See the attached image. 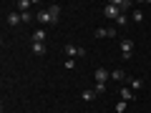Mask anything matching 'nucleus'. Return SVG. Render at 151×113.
<instances>
[{
    "mask_svg": "<svg viewBox=\"0 0 151 113\" xmlns=\"http://www.w3.org/2000/svg\"><path fill=\"white\" fill-rule=\"evenodd\" d=\"M121 55H124V60H129L134 55V40L131 38H124L121 40Z\"/></svg>",
    "mask_w": 151,
    "mask_h": 113,
    "instance_id": "nucleus-1",
    "label": "nucleus"
},
{
    "mask_svg": "<svg viewBox=\"0 0 151 113\" xmlns=\"http://www.w3.org/2000/svg\"><path fill=\"white\" fill-rule=\"evenodd\" d=\"M65 55H68V58H86V48H78V45H65Z\"/></svg>",
    "mask_w": 151,
    "mask_h": 113,
    "instance_id": "nucleus-2",
    "label": "nucleus"
},
{
    "mask_svg": "<svg viewBox=\"0 0 151 113\" xmlns=\"http://www.w3.org/2000/svg\"><path fill=\"white\" fill-rule=\"evenodd\" d=\"M103 15H106V18H113V20H116V18L121 15V10L113 5V3H106V8H103Z\"/></svg>",
    "mask_w": 151,
    "mask_h": 113,
    "instance_id": "nucleus-3",
    "label": "nucleus"
},
{
    "mask_svg": "<svg viewBox=\"0 0 151 113\" xmlns=\"http://www.w3.org/2000/svg\"><path fill=\"white\" fill-rule=\"evenodd\" d=\"M38 20L43 23V25H53V18H50V13H48V8H43V10H38Z\"/></svg>",
    "mask_w": 151,
    "mask_h": 113,
    "instance_id": "nucleus-4",
    "label": "nucleus"
},
{
    "mask_svg": "<svg viewBox=\"0 0 151 113\" xmlns=\"http://www.w3.org/2000/svg\"><path fill=\"white\" fill-rule=\"evenodd\" d=\"M93 35H96V38H113V35H116V28H98Z\"/></svg>",
    "mask_w": 151,
    "mask_h": 113,
    "instance_id": "nucleus-5",
    "label": "nucleus"
},
{
    "mask_svg": "<svg viewBox=\"0 0 151 113\" xmlns=\"http://www.w3.org/2000/svg\"><path fill=\"white\" fill-rule=\"evenodd\" d=\"M20 23H23V15H20V13H18V10H13L10 15H8V25H10V28L20 25Z\"/></svg>",
    "mask_w": 151,
    "mask_h": 113,
    "instance_id": "nucleus-6",
    "label": "nucleus"
},
{
    "mask_svg": "<svg viewBox=\"0 0 151 113\" xmlns=\"http://www.w3.org/2000/svg\"><path fill=\"white\" fill-rule=\"evenodd\" d=\"M119 96H121V101H126V103H129V101H134V98H136V93L134 91H131V88H121V91H119Z\"/></svg>",
    "mask_w": 151,
    "mask_h": 113,
    "instance_id": "nucleus-7",
    "label": "nucleus"
},
{
    "mask_svg": "<svg viewBox=\"0 0 151 113\" xmlns=\"http://www.w3.org/2000/svg\"><path fill=\"white\" fill-rule=\"evenodd\" d=\"M126 83H129L131 86V91H141V88H144V81H141V78H126Z\"/></svg>",
    "mask_w": 151,
    "mask_h": 113,
    "instance_id": "nucleus-8",
    "label": "nucleus"
},
{
    "mask_svg": "<svg viewBox=\"0 0 151 113\" xmlns=\"http://www.w3.org/2000/svg\"><path fill=\"white\" fill-rule=\"evenodd\" d=\"M48 13H50L53 25H55V23H58V18H60V5H55V3H53V5H48Z\"/></svg>",
    "mask_w": 151,
    "mask_h": 113,
    "instance_id": "nucleus-9",
    "label": "nucleus"
},
{
    "mask_svg": "<svg viewBox=\"0 0 151 113\" xmlns=\"http://www.w3.org/2000/svg\"><path fill=\"white\" fill-rule=\"evenodd\" d=\"M111 78H113V81H119V83H124V81H126V70H124V68L111 70Z\"/></svg>",
    "mask_w": 151,
    "mask_h": 113,
    "instance_id": "nucleus-10",
    "label": "nucleus"
},
{
    "mask_svg": "<svg viewBox=\"0 0 151 113\" xmlns=\"http://www.w3.org/2000/svg\"><path fill=\"white\" fill-rule=\"evenodd\" d=\"M30 50H33V53H35V55H45V43H35V40H33Z\"/></svg>",
    "mask_w": 151,
    "mask_h": 113,
    "instance_id": "nucleus-11",
    "label": "nucleus"
},
{
    "mask_svg": "<svg viewBox=\"0 0 151 113\" xmlns=\"http://www.w3.org/2000/svg\"><path fill=\"white\" fill-rule=\"evenodd\" d=\"M108 75H111V73H108L106 68H98V70H96V83H106Z\"/></svg>",
    "mask_w": 151,
    "mask_h": 113,
    "instance_id": "nucleus-12",
    "label": "nucleus"
},
{
    "mask_svg": "<svg viewBox=\"0 0 151 113\" xmlns=\"http://www.w3.org/2000/svg\"><path fill=\"white\" fill-rule=\"evenodd\" d=\"M33 40H35V43H45V30L43 28H38V30L33 33Z\"/></svg>",
    "mask_w": 151,
    "mask_h": 113,
    "instance_id": "nucleus-13",
    "label": "nucleus"
},
{
    "mask_svg": "<svg viewBox=\"0 0 151 113\" xmlns=\"http://www.w3.org/2000/svg\"><path fill=\"white\" fill-rule=\"evenodd\" d=\"M111 3H113V5H116V8H119L121 13H124L126 8H131V0H111Z\"/></svg>",
    "mask_w": 151,
    "mask_h": 113,
    "instance_id": "nucleus-14",
    "label": "nucleus"
},
{
    "mask_svg": "<svg viewBox=\"0 0 151 113\" xmlns=\"http://www.w3.org/2000/svg\"><path fill=\"white\" fill-rule=\"evenodd\" d=\"M30 5H33L30 0H18V3H15V8H20V13H28V8H30Z\"/></svg>",
    "mask_w": 151,
    "mask_h": 113,
    "instance_id": "nucleus-15",
    "label": "nucleus"
},
{
    "mask_svg": "<svg viewBox=\"0 0 151 113\" xmlns=\"http://www.w3.org/2000/svg\"><path fill=\"white\" fill-rule=\"evenodd\" d=\"M81 98L83 101H93V98H96V91H93V88H86V91L81 93Z\"/></svg>",
    "mask_w": 151,
    "mask_h": 113,
    "instance_id": "nucleus-16",
    "label": "nucleus"
},
{
    "mask_svg": "<svg viewBox=\"0 0 151 113\" xmlns=\"http://www.w3.org/2000/svg\"><path fill=\"white\" fill-rule=\"evenodd\" d=\"M131 20H134V23H141V20H144V13H141V10H134V13H131Z\"/></svg>",
    "mask_w": 151,
    "mask_h": 113,
    "instance_id": "nucleus-17",
    "label": "nucleus"
},
{
    "mask_svg": "<svg viewBox=\"0 0 151 113\" xmlns=\"http://www.w3.org/2000/svg\"><path fill=\"white\" fill-rule=\"evenodd\" d=\"M93 91H96V96H101V93H106V83H96V86H93Z\"/></svg>",
    "mask_w": 151,
    "mask_h": 113,
    "instance_id": "nucleus-18",
    "label": "nucleus"
},
{
    "mask_svg": "<svg viewBox=\"0 0 151 113\" xmlns=\"http://www.w3.org/2000/svg\"><path fill=\"white\" fill-rule=\"evenodd\" d=\"M126 111V101H119L116 103V113H124Z\"/></svg>",
    "mask_w": 151,
    "mask_h": 113,
    "instance_id": "nucleus-19",
    "label": "nucleus"
},
{
    "mask_svg": "<svg viewBox=\"0 0 151 113\" xmlns=\"http://www.w3.org/2000/svg\"><path fill=\"white\" fill-rule=\"evenodd\" d=\"M116 25H126V15H124V13H121V15L116 18Z\"/></svg>",
    "mask_w": 151,
    "mask_h": 113,
    "instance_id": "nucleus-20",
    "label": "nucleus"
},
{
    "mask_svg": "<svg viewBox=\"0 0 151 113\" xmlns=\"http://www.w3.org/2000/svg\"><path fill=\"white\" fill-rule=\"evenodd\" d=\"M20 15H23V23H30V20H33V15H30V13H20Z\"/></svg>",
    "mask_w": 151,
    "mask_h": 113,
    "instance_id": "nucleus-21",
    "label": "nucleus"
}]
</instances>
